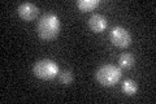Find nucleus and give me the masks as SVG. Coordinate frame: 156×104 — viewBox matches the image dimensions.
<instances>
[{
	"label": "nucleus",
	"mask_w": 156,
	"mask_h": 104,
	"mask_svg": "<svg viewBox=\"0 0 156 104\" xmlns=\"http://www.w3.org/2000/svg\"><path fill=\"white\" fill-rule=\"evenodd\" d=\"M119 63H120V65L122 68H130V66L134 65L135 59H134V56L131 55V53H122V55L120 56V59H119Z\"/></svg>",
	"instance_id": "obj_9"
},
{
	"label": "nucleus",
	"mask_w": 156,
	"mask_h": 104,
	"mask_svg": "<svg viewBox=\"0 0 156 104\" xmlns=\"http://www.w3.org/2000/svg\"><path fill=\"white\" fill-rule=\"evenodd\" d=\"M37 31L38 35L42 39H53L58 35L60 33V20L56 14L47 13L44 16L39 18L38 25H37Z\"/></svg>",
	"instance_id": "obj_1"
},
{
	"label": "nucleus",
	"mask_w": 156,
	"mask_h": 104,
	"mask_svg": "<svg viewBox=\"0 0 156 104\" xmlns=\"http://www.w3.org/2000/svg\"><path fill=\"white\" fill-rule=\"evenodd\" d=\"M18 14L21 16L23 20H26V21H30V20H34L37 17V14L39 13V9L35 4L33 3H22L20 4L18 7Z\"/></svg>",
	"instance_id": "obj_5"
},
{
	"label": "nucleus",
	"mask_w": 156,
	"mask_h": 104,
	"mask_svg": "<svg viewBox=\"0 0 156 104\" xmlns=\"http://www.w3.org/2000/svg\"><path fill=\"white\" fill-rule=\"evenodd\" d=\"M121 78V69L111 64H104L96 70V80L103 86H113Z\"/></svg>",
	"instance_id": "obj_2"
},
{
	"label": "nucleus",
	"mask_w": 156,
	"mask_h": 104,
	"mask_svg": "<svg viewBox=\"0 0 156 104\" xmlns=\"http://www.w3.org/2000/svg\"><path fill=\"white\" fill-rule=\"evenodd\" d=\"M89 27L92 31L100 33L107 27V20L104 16H101L99 13H95L89 18Z\"/></svg>",
	"instance_id": "obj_6"
},
{
	"label": "nucleus",
	"mask_w": 156,
	"mask_h": 104,
	"mask_svg": "<svg viewBox=\"0 0 156 104\" xmlns=\"http://www.w3.org/2000/svg\"><path fill=\"white\" fill-rule=\"evenodd\" d=\"M58 80L62 85H70L72 81H73V74L69 72V70H64L60 73V76H58Z\"/></svg>",
	"instance_id": "obj_10"
},
{
	"label": "nucleus",
	"mask_w": 156,
	"mask_h": 104,
	"mask_svg": "<svg viewBox=\"0 0 156 104\" xmlns=\"http://www.w3.org/2000/svg\"><path fill=\"white\" fill-rule=\"evenodd\" d=\"M100 2L99 0H78L77 2V7L81 9L82 12H87L94 9Z\"/></svg>",
	"instance_id": "obj_7"
},
{
	"label": "nucleus",
	"mask_w": 156,
	"mask_h": 104,
	"mask_svg": "<svg viewBox=\"0 0 156 104\" xmlns=\"http://www.w3.org/2000/svg\"><path fill=\"white\" fill-rule=\"evenodd\" d=\"M121 88H122V91L126 94V95H134V94L136 92V90H138L135 82L131 81V80H125L122 82V86H121Z\"/></svg>",
	"instance_id": "obj_8"
},
{
	"label": "nucleus",
	"mask_w": 156,
	"mask_h": 104,
	"mask_svg": "<svg viewBox=\"0 0 156 104\" xmlns=\"http://www.w3.org/2000/svg\"><path fill=\"white\" fill-rule=\"evenodd\" d=\"M109 41L116 47H128L131 43V35L125 27L115 26L109 31Z\"/></svg>",
	"instance_id": "obj_4"
},
{
	"label": "nucleus",
	"mask_w": 156,
	"mask_h": 104,
	"mask_svg": "<svg viewBox=\"0 0 156 104\" xmlns=\"http://www.w3.org/2000/svg\"><path fill=\"white\" fill-rule=\"evenodd\" d=\"M33 72L37 77L42 78V80H51V78L56 77L58 73V66L55 61L50 60V59H43L34 64Z\"/></svg>",
	"instance_id": "obj_3"
}]
</instances>
